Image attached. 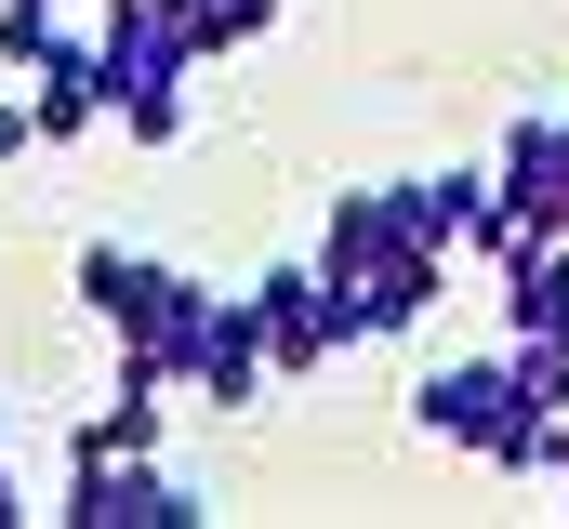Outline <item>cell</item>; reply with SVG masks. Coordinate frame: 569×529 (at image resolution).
<instances>
[{
  "label": "cell",
  "instance_id": "6da1fadb",
  "mask_svg": "<svg viewBox=\"0 0 569 529\" xmlns=\"http://www.w3.org/2000/svg\"><path fill=\"white\" fill-rule=\"evenodd\" d=\"M80 305L120 331V385H186V331H199V305H212V278H186V264L159 252H120V239H93L80 252Z\"/></svg>",
  "mask_w": 569,
  "mask_h": 529
},
{
  "label": "cell",
  "instance_id": "7a4b0ae2",
  "mask_svg": "<svg viewBox=\"0 0 569 529\" xmlns=\"http://www.w3.org/2000/svg\"><path fill=\"white\" fill-rule=\"evenodd\" d=\"M517 423H530V358L503 345V358H437L411 371V437L425 450H463V463H517Z\"/></svg>",
  "mask_w": 569,
  "mask_h": 529
},
{
  "label": "cell",
  "instance_id": "3957f363",
  "mask_svg": "<svg viewBox=\"0 0 569 529\" xmlns=\"http://www.w3.org/2000/svg\"><path fill=\"white\" fill-rule=\"evenodd\" d=\"M53 517H67V529H199L212 503H199V490H186L159 450H133V463H67Z\"/></svg>",
  "mask_w": 569,
  "mask_h": 529
},
{
  "label": "cell",
  "instance_id": "277c9868",
  "mask_svg": "<svg viewBox=\"0 0 569 529\" xmlns=\"http://www.w3.org/2000/svg\"><path fill=\"white\" fill-rule=\"evenodd\" d=\"M252 331H266V371H279V385H305V371H331V358L358 345L318 264H279V278H252Z\"/></svg>",
  "mask_w": 569,
  "mask_h": 529
},
{
  "label": "cell",
  "instance_id": "5b68a950",
  "mask_svg": "<svg viewBox=\"0 0 569 529\" xmlns=\"http://www.w3.org/2000/svg\"><path fill=\"white\" fill-rule=\"evenodd\" d=\"M266 331H252V291H212L199 331H186V397L199 410H266Z\"/></svg>",
  "mask_w": 569,
  "mask_h": 529
},
{
  "label": "cell",
  "instance_id": "8992f818",
  "mask_svg": "<svg viewBox=\"0 0 569 529\" xmlns=\"http://www.w3.org/2000/svg\"><path fill=\"white\" fill-rule=\"evenodd\" d=\"M490 186H503V212H517L530 239H569V107H530V120L503 132Z\"/></svg>",
  "mask_w": 569,
  "mask_h": 529
},
{
  "label": "cell",
  "instance_id": "52a82bcc",
  "mask_svg": "<svg viewBox=\"0 0 569 529\" xmlns=\"http://www.w3.org/2000/svg\"><path fill=\"white\" fill-rule=\"evenodd\" d=\"M503 345L517 358H569V239H517L503 252Z\"/></svg>",
  "mask_w": 569,
  "mask_h": 529
},
{
  "label": "cell",
  "instance_id": "ba28073f",
  "mask_svg": "<svg viewBox=\"0 0 569 529\" xmlns=\"http://www.w3.org/2000/svg\"><path fill=\"white\" fill-rule=\"evenodd\" d=\"M172 13H186V40H199V67H212V53H252V40L279 27V0H172Z\"/></svg>",
  "mask_w": 569,
  "mask_h": 529
},
{
  "label": "cell",
  "instance_id": "9c48e42d",
  "mask_svg": "<svg viewBox=\"0 0 569 529\" xmlns=\"http://www.w3.org/2000/svg\"><path fill=\"white\" fill-rule=\"evenodd\" d=\"M186 120H199L186 80H172V93H133V107H120V146H186Z\"/></svg>",
  "mask_w": 569,
  "mask_h": 529
},
{
  "label": "cell",
  "instance_id": "30bf717a",
  "mask_svg": "<svg viewBox=\"0 0 569 529\" xmlns=\"http://www.w3.org/2000/svg\"><path fill=\"white\" fill-rule=\"evenodd\" d=\"M27 517V490H13V410H0V529Z\"/></svg>",
  "mask_w": 569,
  "mask_h": 529
},
{
  "label": "cell",
  "instance_id": "8fae6325",
  "mask_svg": "<svg viewBox=\"0 0 569 529\" xmlns=\"http://www.w3.org/2000/svg\"><path fill=\"white\" fill-rule=\"evenodd\" d=\"M557 490H569V477H557ZM557 517H569V503H557Z\"/></svg>",
  "mask_w": 569,
  "mask_h": 529
}]
</instances>
